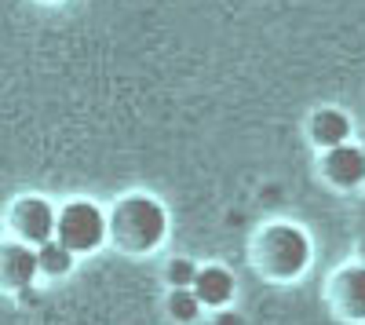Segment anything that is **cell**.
<instances>
[{"label":"cell","instance_id":"5bb4252c","mask_svg":"<svg viewBox=\"0 0 365 325\" xmlns=\"http://www.w3.org/2000/svg\"><path fill=\"white\" fill-rule=\"evenodd\" d=\"M44 4H55V0H44Z\"/></svg>","mask_w":365,"mask_h":325},{"label":"cell","instance_id":"3957f363","mask_svg":"<svg viewBox=\"0 0 365 325\" xmlns=\"http://www.w3.org/2000/svg\"><path fill=\"white\" fill-rule=\"evenodd\" d=\"M55 238L63 242L73 256L96 252L110 238L106 212L99 209L96 201H88V197L66 201L63 209H55Z\"/></svg>","mask_w":365,"mask_h":325},{"label":"cell","instance_id":"8fae6325","mask_svg":"<svg viewBox=\"0 0 365 325\" xmlns=\"http://www.w3.org/2000/svg\"><path fill=\"white\" fill-rule=\"evenodd\" d=\"M168 311L175 321H197L201 318V300L194 296V289H172L168 292Z\"/></svg>","mask_w":365,"mask_h":325},{"label":"cell","instance_id":"52a82bcc","mask_svg":"<svg viewBox=\"0 0 365 325\" xmlns=\"http://www.w3.org/2000/svg\"><path fill=\"white\" fill-rule=\"evenodd\" d=\"M194 296L201 300V307H227L234 300V274L227 267H197L194 274Z\"/></svg>","mask_w":365,"mask_h":325},{"label":"cell","instance_id":"9c48e42d","mask_svg":"<svg viewBox=\"0 0 365 325\" xmlns=\"http://www.w3.org/2000/svg\"><path fill=\"white\" fill-rule=\"evenodd\" d=\"M336 300L347 318H365V267H347L336 274Z\"/></svg>","mask_w":365,"mask_h":325},{"label":"cell","instance_id":"277c9868","mask_svg":"<svg viewBox=\"0 0 365 325\" xmlns=\"http://www.w3.org/2000/svg\"><path fill=\"white\" fill-rule=\"evenodd\" d=\"M8 227L19 242L26 245H41L55 238V209L44 197H19L8 209Z\"/></svg>","mask_w":365,"mask_h":325},{"label":"cell","instance_id":"4fadbf2b","mask_svg":"<svg viewBox=\"0 0 365 325\" xmlns=\"http://www.w3.org/2000/svg\"><path fill=\"white\" fill-rule=\"evenodd\" d=\"M216 325H241V318H237L234 311H220V314H216Z\"/></svg>","mask_w":365,"mask_h":325},{"label":"cell","instance_id":"30bf717a","mask_svg":"<svg viewBox=\"0 0 365 325\" xmlns=\"http://www.w3.org/2000/svg\"><path fill=\"white\" fill-rule=\"evenodd\" d=\"M73 252L58 242V238H48V242H41L37 245V267H41V274L44 278H63L70 267H73Z\"/></svg>","mask_w":365,"mask_h":325},{"label":"cell","instance_id":"6da1fadb","mask_svg":"<svg viewBox=\"0 0 365 325\" xmlns=\"http://www.w3.org/2000/svg\"><path fill=\"white\" fill-rule=\"evenodd\" d=\"M110 238L117 242L120 252H154L165 234H168V212L165 205L154 201L150 194H128L113 205L106 216Z\"/></svg>","mask_w":365,"mask_h":325},{"label":"cell","instance_id":"ba28073f","mask_svg":"<svg viewBox=\"0 0 365 325\" xmlns=\"http://www.w3.org/2000/svg\"><path fill=\"white\" fill-rule=\"evenodd\" d=\"M354 135V125L351 117L336 106H325L311 117V139L322 146V150H329V146H340V143H351Z\"/></svg>","mask_w":365,"mask_h":325},{"label":"cell","instance_id":"7c38bea8","mask_svg":"<svg viewBox=\"0 0 365 325\" xmlns=\"http://www.w3.org/2000/svg\"><path fill=\"white\" fill-rule=\"evenodd\" d=\"M194 274H197V263H190V259H172L168 271H165V278H168L172 289H190L194 285Z\"/></svg>","mask_w":365,"mask_h":325},{"label":"cell","instance_id":"5b68a950","mask_svg":"<svg viewBox=\"0 0 365 325\" xmlns=\"http://www.w3.org/2000/svg\"><path fill=\"white\" fill-rule=\"evenodd\" d=\"M37 278H41L37 245H26L19 238L0 242V289L19 292V289H29Z\"/></svg>","mask_w":365,"mask_h":325},{"label":"cell","instance_id":"8992f818","mask_svg":"<svg viewBox=\"0 0 365 325\" xmlns=\"http://www.w3.org/2000/svg\"><path fill=\"white\" fill-rule=\"evenodd\" d=\"M322 172L332 187L340 190H354L365 183V150L354 143H340V146H329L325 158H322Z\"/></svg>","mask_w":365,"mask_h":325},{"label":"cell","instance_id":"7a4b0ae2","mask_svg":"<svg viewBox=\"0 0 365 325\" xmlns=\"http://www.w3.org/2000/svg\"><path fill=\"white\" fill-rule=\"evenodd\" d=\"M256 252H259V267L270 278L289 282V278L307 271V263H311V238L296 223H270L259 234Z\"/></svg>","mask_w":365,"mask_h":325}]
</instances>
